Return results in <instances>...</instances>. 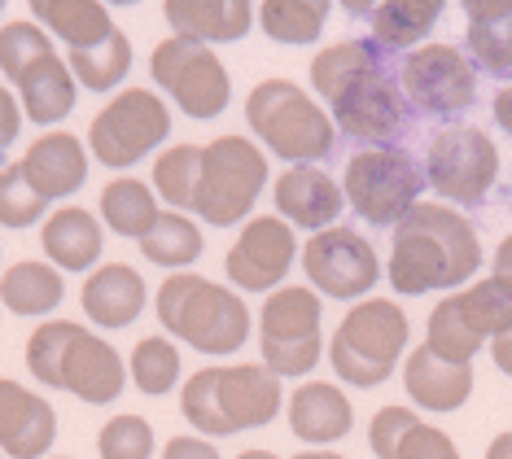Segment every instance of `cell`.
<instances>
[{"instance_id": "17", "label": "cell", "mask_w": 512, "mask_h": 459, "mask_svg": "<svg viewBox=\"0 0 512 459\" xmlns=\"http://www.w3.org/2000/svg\"><path fill=\"white\" fill-rule=\"evenodd\" d=\"M333 127L346 132L351 140H364V145H386L407 127V97L403 88L390 79L386 66L359 75L351 88H342L329 101Z\"/></svg>"}, {"instance_id": "50", "label": "cell", "mask_w": 512, "mask_h": 459, "mask_svg": "<svg viewBox=\"0 0 512 459\" xmlns=\"http://www.w3.org/2000/svg\"><path fill=\"white\" fill-rule=\"evenodd\" d=\"M294 459H346V455H337V451H302Z\"/></svg>"}, {"instance_id": "13", "label": "cell", "mask_w": 512, "mask_h": 459, "mask_svg": "<svg viewBox=\"0 0 512 459\" xmlns=\"http://www.w3.org/2000/svg\"><path fill=\"white\" fill-rule=\"evenodd\" d=\"M499 180L495 140L473 123L442 127L425 153V184L456 206H482Z\"/></svg>"}, {"instance_id": "28", "label": "cell", "mask_w": 512, "mask_h": 459, "mask_svg": "<svg viewBox=\"0 0 512 459\" xmlns=\"http://www.w3.org/2000/svg\"><path fill=\"white\" fill-rule=\"evenodd\" d=\"M62 298H66L62 272L53 263H40V258H22V263L5 267V276H0V302L14 315H27V320L57 311Z\"/></svg>"}, {"instance_id": "10", "label": "cell", "mask_w": 512, "mask_h": 459, "mask_svg": "<svg viewBox=\"0 0 512 459\" xmlns=\"http://www.w3.org/2000/svg\"><path fill=\"white\" fill-rule=\"evenodd\" d=\"M149 75H154V84L176 101V110L189 114L197 123L219 119L232 101L228 66L219 62V53L211 44L167 35V40L154 44V53H149Z\"/></svg>"}, {"instance_id": "14", "label": "cell", "mask_w": 512, "mask_h": 459, "mask_svg": "<svg viewBox=\"0 0 512 459\" xmlns=\"http://www.w3.org/2000/svg\"><path fill=\"white\" fill-rule=\"evenodd\" d=\"M399 88L412 110L447 119L477 101V70L456 44H421L403 57Z\"/></svg>"}, {"instance_id": "4", "label": "cell", "mask_w": 512, "mask_h": 459, "mask_svg": "<svg viewBox=\"0 0 512 459\" xmlns=\"http://www.w3.org/2000/svg\"><path fill=\"white\" fill-rule=\"evenodd\" d=\"M158 324L184 346L202 350L211 359H228L246 346L250 337V306L241 302L237 289H224L206 276L176 272L158 285Z\"/></svg>"}, {"instance_id": "21", "label": "cell", "mask_w": 512, "mask_h": 459, "mask_svg": "<svg viewBox=\"0 0 512 459\" xmlns=\"http://www.w3.org/2000/svg\"><path fill=\"white\" fill-rule=\"evenodd\" d=\"M149 285L141 280V272L127 263H101L84 276V289H79V302H84V315L101 328H127L136 324V315L145 311Z\"/></svg>"}, {"instance_id": "46", "label": "cell", "mask_w": 512, "mask_h": 459, "mask_svg": "<svg viewBox=\"0 0 512 459\" xmlns=\"http://www.w3.org/2000/svg\"><path fill=\"white\" fill-rule=\"evenodd\" d=\"M491 359H495V368H499V372H508V376H512V324L491 341Z\"/></svg>"}, {"instance_id": "26", "label": "cell", "mask_w": 512, "mask_h": 459, "mask_svg": "<svg viewBox=\"0 0 512 459\" xmlns=\"http://www.w3.org/2000/svg\"><path fill=\"white\" fill-rule=\"evenodd\" d=\"M40 245L57 272H92L101 258V223L84 206H62L44 219Z\"/></svg>"}, {"instance_id": "53", "label": "cell", "mask_w": 512, "mask_h": 459, "mask_svg": "<svg viewBox=\"0 0 512 459\" xmlns=\"http://www.w3.org/2000/svg\"><path fill=\"white\" fill-rule=\"evenodd\" d=\"M0 459H5V455H0Z\"/></svg>"}, {"instance_id": "7", "label": "cell", "mask_w": 512, "mask_h": 459, "mask_svg": "<svg viewBox=\"0 0 512 459\" xmlns=\"http://www.w3.org/2000/svg\"><path fill=\"white\" fill-rule=\"evenodd\" d=\"M267 188V153L241 132L215 136L202 145V180H197L193 215L211 228H232L254 210Z\"/></svg>"}, {"instance_id": "27", "label": "cell", "mask_w": 512, "mask_h": 459, "mask_svg": "<svg viewBox=\"0 0 512 459\" xmlns=\"http://www.w3.org/2000/svg\"><path fill=\"white\" fill-rule=\"evenodd\" d=\"M469 57L491 75H512V0H469Z\"/></svg>"}, {"instance_id": "47", "label": "cell", "mask_w": 512, "mask_h": 459, "mask_svg": "<svg viewBox=\"0 0 512 459\" xmlns=\"http://www.w3.org/2000/svg\"><path fill=\"white\" fill-rule=\"evenodd\" d=\"M491 110H495V123H499V127H504V132L512 136V84L495 92V105H491Z\"/></svg>"}, {"instance_id": "23", "label": "cell", "mask_w": 512, "mask_h": 459, "mask_svg": "<svg viewBox=\"0 0 512 459\" xmlns=\"http://www.w3.org/2000/svg\"><path fill=\"white\" fill-rule=\"evenodd\" d=\"M289 429L294 438L311 442V446H333L342 442L355 425V407L351 398L337 390L333 381H302L294 394H289Z\"/></svg>"}, {"instance_id": "12", "label": "cell", "mask_w": 512, "mask_h": 459, "mask_svg": "<svg viewBox=\"0 0 512 459\" xmlns=\"http://www.w3.org/2000/svg\"><path fill=\"white\" fill-rule=\"evenodd\" d=\"M508 324H512V293L499 280H477V285L460 293H447L434 306L425 346L451 363H469Z\"/></svg>"}, {"instance_id": "37", "label": "cell", "mask_w": 512, "mask_h": 459, "mask_svg": "<svg viewBox=\"0 0 512 459\" xmlns=\"http://www.w3.org/2000/svg\"><path fill=\"white\" fill-rule=\"evenodd\" d=\"M180 350L171 337H141L132 350V363H127V376L136 381V390L149 398H162L176 390L180 381Z\"/></svg>"}, {"instance_id": "45", "label": "cell", "mask_w": 512, "mask_h": 459, "mask_svg": "<svg viewBox=\"0 0 512 459\" xmlns=\"http://www.w3.org/2000/svg\"><path fill=\"white\" fill-rule=\"evenodd\" d=\"M491 280H499L508 293H512V232L504 241H499V250H495V263H491Z\"/></svg>"}, {"instance_id": "36", "label": "cell", "mask_w": 512, "mask_h": 459, "mask_svg": "<svg viewBox=\"0 0 512 459\" xmlns=\"http://www.w3.org/2000/svg\"><path fill=\"white\" fill-rule=\"evenodd\" d=\"M197 180H202V145H171L154 158V180H149V188L167 202V210L189 215L197 202Z\"/></svg>"}, {"instance_id": "51", "label": "cell", "mask_w": 512, "mask_h": 459, "mask_svg": "<svg viewBox=\"0 0 512 459\" xmlns=\"http://www.w3.org/2000/svg\"><path fill=\"white\" fill-rule=\"evenodd\" d=\"M53 459H71V455H53Z\"/></svg>"}, {"instance_id": "38", "label": "cell", "mask_w": 512, "mask_h": 459, "mask_svg": "<svg viewBox=\"0 0 512 459\" xmlns=\"http://www.w3.org/2000/svg\"><path fill=\"white\" fill-rule=\"evenodd\" d=\"M44 53H53V40H49V31H44L40 22L18 18V22H5V27H0V75L5 79H14L18 84L22 70L36 62V57H44Z\"/></svg>"}, {"instance_id": "6", "label": "cell", "mask_w": 512, "mask_h": 459, "mask_svg": "<svg viewBox=\"0 0 512 459\" xmlns=\"http://www.w3.org/2000/svg\"><path fill=\"white\" fill-rule=\"evenodd\" d=\"M407 324L403 306L390 298H364L355 302L351 311L342 315L337 333L329 341V363L333 372L342 376L355 390H372L394 372V363L403 359L407 350Z\"/></svg>"}, {"instance_id": "41", "label": "cell", "mask_w": 512, "mask_h": 459, "mask_svg": "<svg viewBox=\"0 0 512 459\" xmlns=\"http://www.w3.org/2000/svg\"><path fill=\"white\" fill-rule=\"evenodd\" d=\"M416 411H407V407H381L377 416H372V425H368V446H372V455L377 459H394V451H399V442L407 438V429L416 425Z\"/></svg>"}, {"instance_id": "33", "label": "cell", "mask_w": 512, "mask_h": 459, "mask_svg": "<svg viewBox=\"0 0 512 459\" xmlns=\"http://www.w3.org/2000/svg\"><path fill=\"white\" fill-rule=\"evenodd\" d=\"M66 66H71L75 84H84L92 92H110L119 88L132 70V44H127V31L114 27L106 40L88 44V49H71L66 53Z\"/></svg>"}, {"instance_id": "18", "label": "cell", "mask_w": 512, "mask_h": 459, "mask_svg": "<svg viewBox=\"0 0 512 459\" xmlns=\"http://www.w3.org/2000/svg\"><path fill=\"white\" fill-rule=\"evenodd\" d=\"M57 442V411L44 394H31L14 376H0V455L44 459Z\"/></svg>"}, {"instance_id": "22", "label": "cell", "mask_w": 512, "mask_h": 459, "mask_svg": "<svg viewBox=\"0 0 512 459\" xmlns=\"http://www.w3.org/2000/svg\"><path fill=\"white\" fill-rule=\"evenodd\" d=\"M403 390L425 411H456L473 394V363H451L421 341L403 359Z\"/></svg>"}, {"instance_id": "31", "label": "cell", "mask_w": 512, "mask_h": 459, "mask_svg": "<svg viewBox=\"0 0 512 459\" xmlns=\"http://www.w3.org/2000/svg\"><path fill=\"white\" fill-rule=\"evenodd\" d=\"M381 53L372 40H337V44H324V49L311 57V88L320 92L324 101H333L342 88H351L359 75H368V70L386 66L381 62Z\"/></svg>"}, {"instance_id": "11", "label": "cell", "mask_w": 512, "mask_h": 459, "mask_svg": "<svg viewBox=\"0 0 512 459\" xmlns=\"http://www.w3.org/2000/svg\"><path fill=\"white\" fill-rule=\"evenodd\" d=\"M263 368L276 376H307L320 363V293L307 285H281L259 311Z\"/></svg>"}, {"instance_id": "39", "label": "cell", "mask_w": 512, "mask_h": 459, "mask_svg": "<svg viewBox=\"0 0 512 459\" xmlns=\"http://www.w3.org/2000/svg\"><path fill=\"white\" fill-rule=\"evenodd\" d=\"M97 451L101 459H149L154 455V425L136 411H119L110 416L97 433Z\"/></svg>"}, {"instance_id": "25", "label": "cell", "mask_w": 512, "mask_h": 459, "mask_svg": "<svg viewBox=\"0 0 512 459\" xmlns=\"http://www.w3.org/2000/svg\"><path fill=\"white\" fill-rule=\"evenodd\" d=\"M75 97H79V84L71 66H66V57H57V49L36 57L18 75V105L31 123H44V127L62 123L75 110Z\"/></svg>"}, {"instance_id": "15", "label": "cell", "mask_w": 512, "mask_h": 459, "mask_svg": "<svg viewBox=\"0 0 512 459\" xmlns=\"http://www.w3.org/2000/svg\"><path fill=\"white\" fill-rule=\"evenodd\" d=\"M298 254H302V272H307L311 289L324 293V298H342V302L364 298L381 276L377 250L359 232L337 228V223L316 232Z\"/></svg>"}, {"instance_id": "5", "label": "cell", "mask_w": 512, "mask_h": 459, "mask_svg": "<svg viewBox=\"0 0 512 459\" xmlns=\"http://www.w3.org/2000/svg\"><path fill=\"white\" fill-rule=\"evenodd\" d=\"M246 123L263 140V149H272L276 158L294 162V167H311V162L329 158L337 145V127L324 114V105L294 79L254 84L246 97Z\"/></svg>"}, {"instance_id": "32", "label": "cell", "mask_w": 512, "mask_h": 459, "mask_svg": "<svg viewBox=\"0 0 512 459\" xmlns=\"http://www.w3.org/2000/svg\"><path fill=\"white\" fill-rule=\"evenodd\" d=\"M158 215H162L158 193L145 180H136V175H119V180H110L101 188V219H106V228L119 232V237L141 241L158 223Z\"/></svg>"}, {"instance_id": "8", "label": "cell", "mask_w": 512, "mask_h": 459, "mask_svg": "<svg viewBox=\"0 0 512 459\" xmlns=\"http://www.w3.org/2000/svg\"><path fill=\"white\" fill-rule=\"evenodd\" d=\"M171 136V105L154 88H123L97 110L88 127V149L101 167L127 171Z\"/></svg>"}, {"instance_id": "52", "label": "cell", "mask_w": 512, "mask_h": 459, "mask_svg": "<svg viewBox=\"0 0 512 459\" xmlns=\"http://www.w3.org/2000/svg\"><path fill=\"white\" fill-rule=\"evenodd\" d=\"M0 9H5V5H0Z\"/></svg>"}, {"instance_id": "29", "label": "cell", "mask_w": 512, "mask_h": 459, "mask_svg": "<svg viewBox=\"0 0 512 459\" xmlns=\"http://www.w3.org/2000/svg\"><path fill=\"white\" fill-rule=\"evenodd\" d=\"M442 18V0H381L372 5V44L377 49H412Z\"/></svg>"}, {"instance_id": "2", "label": "cell", "mask_w": 512, "mask_h": 459, "mask_svg": "<svg viewBox=\"0 0 512 459\" xmlns=\"http://www.w3.org/2000/svg\"><path fill=\"white\" fill-rule=\"evenodd\" d=\"M27 368L40 385L49 390H66L79 403H114L127 385V368L119 350L88 324L75 320H44L36 333L27 337Z\"/></svg>"}, {"instance_id": "1", "label": "cell", "mask_w": 512, "mask_h": 459, "mask_svg": "<svg viewBox=\"0 0 512 459\" xmlns=\"http://www.w3.org/2000/svg\"><path fill=\"white\" fill-rule=\"evenodd\" d=\"M482 267L477 228L447 202H416L394 223L390 285L399 293L460 289Z\"/></svg>"}, {"instance_id": "19", "label": "cell", "mask_w": 512, "mask_h": 459, "mask_svg": "<svg viewBox=\"0 0 512 459\" xmlns=\"http://www.w3.org/2000/svg\"><path fill=\"white\" fill-rule=\"evenodd\" d=\"M272 197H276V215H281L289 228H307L311 237L333 228V219L342 215V206H346L342 184H337L333 175H324L320 167L281 171L272 184Z\"/></svg>"}, {"instance_id": "48", "label": "cell", "mask_w": 512, "mask_h": 459, "mask_svg": "<svg viewBox=\"0 0 512 459\" xmlns=\"http://www.w3.org/2000/svg\"><path fill=\"white\" fill-rule=\"evenodd\" d=\"M486 459H512V429H508V433H499V438L486 446Z\"/></svg>"}, {"instance_id": "3", "label": "cell", "mask_w": 512, "mask_h": 459, "mask_svg": "<svg viewBox=\"0 0 512 459\" xmlns=\"http://www.w3.org/2000/svg\"><path fill=\"white\" fill-rule=\"evenodd\" d=\"M281 376L267 372L263 363H211V368L193 372L180 390L184 420L211 438L228 433L267 429L281 411Z\"/></svg>"}, {"instance_id": "35", "label": "cell", "mask_w": 512, "mask_h": 459, "mask_svg": "<svg viewBox=\"0 0 512 459\" xmlns=\"http://www.w3.org/2000/svg\"><path fill=\"white\" fill-rule=\"evenodd\" d=\"M329 9L324 0H263L254 5V18L267 40L276 44H316L324 22H329Z\"/></svg>"}, {"instance_id": "16", "label": "cell", "mask_w": 512, "mask_h": 459, "mask_svg": "<svg viewBox=\"0 0 512 459\" xmlns=\"http://www.w3.org/2000/svg\"><path fill=\"white\" fill-rule=\"evenodd\" d=\"M294 254H298L294 228L272 210V215L246 219L241 237L232 241L228 254H224V272L232 280V289H241V293L246 289L250 293H272L289 276Z\"/></svg>"}, {"instance_id": "44", "label": "cell", "mask_w": 512, "mask_h": 459, "mask_svg": "<svg viewBox=\"0 0 512 459\" xmlns=\"http://www.w3.org/2000/svg\"><path fill=\"white\" fill-rule=\"evenodd\" d=\"M18 132H22V105H18L14 92L0 84V158L9 153V145L18 140Z\"/></svg>"}, {"instance_id": "24", "label": "cell", "mask_w": 512, "mask_h": 459, "mask_svg": "<svg viewBox=\"0 0 512 459\" xmlns=\"http://www.w3.org/2000/svg\"><path fill=\"white\" fill-rule=\"evenodd\" d=\"M162 18L180 40L232 44L254 27V5H246V0H167Z\"/></svg>"}, {"instance_id": "43", "label": "cell", "mask_w": 512, "mask_h": 459, "mask_svg": "<svg viewBox=\"0 0 512 459\" xmlns=\"http://www.w3.org/2000/svg\"><path fill=\"white\" fill-rule=\"evenodd\" d=\"M162 459H224L215 451L211 438H202V433H180V438H171L162 446Z\"/></svg>"}, {"instance_id": "34", "label": "cell", "mask_w": 512, "mask_h": 459, "mask_svg": "<svg viewBox=\"0 0 512 459\" xmlns=\"http://www.w3.org/2000/svg\"><path fill=\"white\" fill-rule=\"evenodd\" d=\"M141 254L176 276L202 258V228L189 215H180V210H162L158 223L141 237Z\"/></svg>"}, {"instance_id": "9", "label": "cell", "mask_w": 512, "mask_h": 459, "mask_svg": "<svg viewBox=\"0 0 512 459\" xmlns=\"http://www.w3.org/2000/svg\"><path fill=\"white\" fill-rule=\"evenodd\" d=\"M421 188H425V167L399 145L359 149L342 175V197L355 206L359 219L377 223V228H394L407 210L421 202Z\"/></svg>"}, {"instance_id": "40", "label": "cell", "mask_w": 512, "mask_h": 459, "mask_svg": "<svg viewBox=\"0 0 512 459\" xmlns=\"http://www.w3.org/2000/svg\"><path fill=\"white\" fill-rule=\"evenodd\" d=\"M44 197L27 184V175L14 167H0V228H31L36 219H44Z\"/></svg>"}, {"instance_id": "49", "label": "cell", "mask_w": 512, "mask_h": 459, "mask_svg": "<svg viewBox=\"0 0 512 459\" xmlns=\"http://www.w3.org/2000/svg\"><path fill=\"white\" fill-rule=\"evenodd\" d=\"M237 459H281L276 451H263V446H254V451H241Z\"/></svg>"}, {"instance_id": "20", "label": "cell", "mask_w": 512, "mask_h": 459, "mask_svg": "<svg viewBox=\"0 0 512 459\" xmlns=\"http://www.w3.org/2000/svg\"><path fill=\"white\" fill-rule=\"evenodd\" d=\"M18 167L44 202H57V197H71L84 188L88 149L79 145V136H71V132H44L40 140H31V149L22 153Z\"/></svg>"}, {"instance_id": "30", "label": "cell", "mask_w": 512, "mask_h": 459, "mask_svg": "<svg viewBox=\"0 0 512 459\" xmlns=\"http://www.w3.org/2000/svg\"><path fill=\"white\" fill-rule=\"evenodd\" d=\"M31 14L40 27L62 35L71 49H88L114 31V18L101 0H31Z\"/></svg>"}, {"instance_id": "42", "label": "cell", "mask_w": 512, "mask_h": 459, "mask_svg": "<svg viewBox=\"0 0 512 459\" xmlns=\"http://www.w3.org/2000/svg\"><path fill=\"white\" fill-rule=\"evenodd\" d=\"M394 459H460V451H456V442H451L442 429L425 425V420H416V425L407 429V438L399 442Z\"/></svg>"}]
</instances>
